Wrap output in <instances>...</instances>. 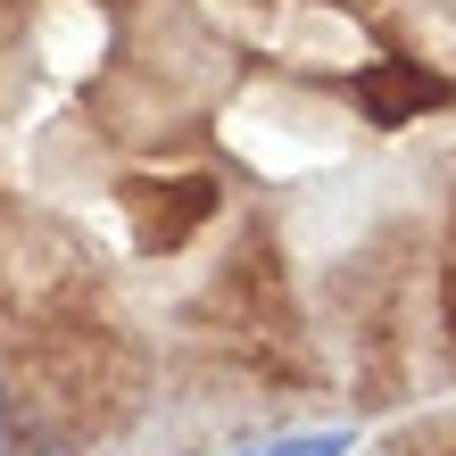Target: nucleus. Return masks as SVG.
Returning a JSON list of instances; mask_svg holds the SVG:
<instances>
[{
	"mask_svg": "<svg viewBox=\"0 0 456 456\" xmlns=\"http://www.w3.org/2000/svg\"><path fill=\"white\" fill-rule=\"evenodd\" d=\"M0 432H9V382H0Z\"/></svg>",
	"mask_w": 456,
	"mask_h": 456,
	"instance_id": "obj_2",
	"label": "nucleus"
},
{
	"mask_svg": "<svg viewBox=\"0 0 456 456\" xmlns=\"http://www.w3.org/2000/svg\"><path fill=\"white\" fill-rule=\"evenodd\" d=\"M348 432H299V440H274V448H257V456H340Z\"/></svg>",
	"mask_w": 456,
	"mask_h": 456,
	"instance_id": "obj_1",
	"label": "nucleus"
}]
</instances>
